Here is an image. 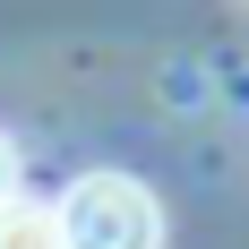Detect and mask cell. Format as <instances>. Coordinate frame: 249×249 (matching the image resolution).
Instances as JSON below:
<instances>
[{
  "instance_id": "1",
  "label": "cell",
  "mask_w": 249,
  "mask_h": 249,
  "mask_svg": "<svg viewBox=\"0 0 249 249\" xmlns=\"http://www.w3.org/2000/svg\"><path fill=\"white\" fill-rule=\"evenodd\" d=\"M52 215H60V249H155L163 241V206H155L146 180H129V172L69 180V198Z\"/></svg>"
},
{
  "instance_id": "2",
  "label": "cell",
  "mask_w": 249,
  "mask_h": 249,
  "mask_svg": "<svg viewBox=\"0 0 249 249\" xmlns=\"http://www.w3.org/2000/svg\"><path fill=\"white\" fill-rule=\"evenodd\" d=\"M0 249H60V215L35 198H9L0 206Z\"/></svg>"
},
{
  "instance_id": "3",
  "label": "cell",
  "mask_w": 249,
  "mask_h": 249,
  "mask_svg": "<svg viewBox=\"0 0 249 249\" xmlns=\"http://www.w3.org/2000/svg\"><path fill=\"white\" fill-rule=\"evenodd\" d=\"M18 198V146H9V138H0V206Z\"/></svg>"
}]
</instances>
